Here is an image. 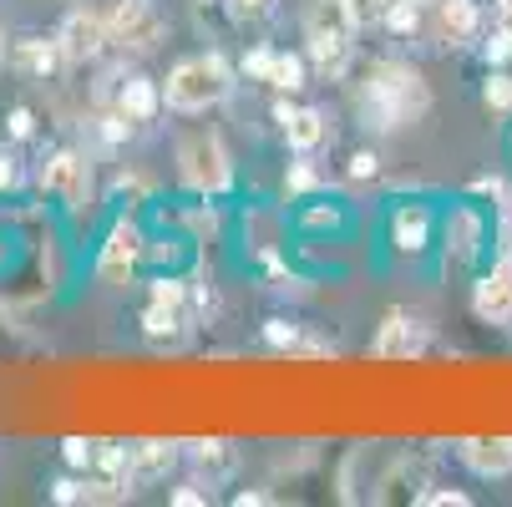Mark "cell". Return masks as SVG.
<instances>
[{
    "label": "cell",
    "mask_w": 512,
    "mask_h": 507,
    "mask_svg": "<svg viewBox=\"0 0 512 507\" xmlns=\"http://www.w3.org/2000/svg\"><path fill=\"white\" fill-rule=\"evenodd\" d=\"M365 107H371V117L396 132V127H411L426 117L431 97H426V82L416 77L411 66L401 61H376L371 66V82H365Z\"/></svg>",
    "instance_id": "6da1fadb"
},
{
    "label": "cell",
    "mask_w": 512,
    "mask_h": 507,
    "mask_svg": "<svg viewBox=\"0 0 512 507\" xmlns=\"http://www.w3.org/2000/svg\"><path fill=\"white\" fill-rule=\"evenodd\" d=\"M229 66L218 61V56H188V61H178L173 71H168V87H163V97H168V107H178V112H208L213 102H224L229 97Z\"/></svg>",
    "instance_id": "7a4b0ae2"
},
{
    "label": "cell",
    "mask_w": 512,
    "mask_h": 507,
    "mask_svg": "<svg viewBox=\"0 0 512 507\" xmlns=\"http://www.w3.org/2000/svg\"><path fill=\"white\" fill-rule=\"evenodd\" d=\"M350 11L345 0H325V6L310 16V56L320 61V71H345L350 56Z\"/></svg>",
    "instance_id": "3957f363"
},
{
    "label": "cell",
    "mask_w": 512,
    "mask_h": 507,
    "mask_svg": "<svg viewBox=\"0 0 512 507\" xmlns=\"http://www.w3.org/2000/svg\"><path fill=\"white\" fill-rule=\"evenodd\" d=\"M178 163H183V183L188 188H198V193H224L229 183H234V168H229V153L218 148V137H188L183 142V153H178Z\"/></svg>",
    "instance_id": "277c9868"
},
{
    "label": "cell",
    "mask_w": 512,
    "mask_h": 507,
    "mask_svg": "<svg viewBox=\"0 0 512 507\" xmlns=\"http://www.w3.org/2000/svg\"><path fill=\"white\" fill-rule=\"evenodd\" d=\"M107 31H112V46H122V51H153L168 26L148 0H117L107 11Z\"/></svg>",
    "instance_id": "5b68a950"
},
{
    "label": "cell",
    "mask_w": 512,
    "mask_h": 507,
    "mask_svg": "<svg viewBox=\"0 0 512 507\" xmlns=\"http://www.w3.org/2000/svg\"><path fill=\"white\" fill-rule=\"evenodd\" d=\"M56 41H61L66 61H92V56H102V46L112 41V31H107V16H102V11L77 6V11H66Z\"/></svg>",
    "instance_id": "8992f818"
},
{
    "label": "cell",
    "mask_w": 512,
    "mask_h": 507,
    "mask_svg": "<svg viewBox=\"0 0 512 507\" xmlns=\"http://www.w3.org/2000/svg\"><path fill=\"white\" fill-rule=\"evenodd\" d=\"M137 259H142V229H137L132 219H117L112 234H107V244H102L97 274H102L107 284H127L132 269H137Z\"/></svg>",
    "instance_id": "52a82bcc"
},
{
    "label": "cell",
    "mask_w": 512,
    "mask_h": 507,
    "mask_svg": "<svg viewBox=\"0 0 512 507\" xmlns=\"http://www.w3.org/2000/svg\"><path fill=\"white\" fill-rule=\"evenodd\" d=\"M472 310L492 325H507L512 320V259H502L482 284H477V295H472Z\"/></svg>",
    "instance_id": "ba28073f"
},
{
    "label": "cell",
    "mask_w": 512,
    "mask_h": 507,
    "mask_svg": "<svg viewBox=\"0 0 512 507\" xmlns=\"http://www.w3.org/2000/svg\"><path fill=\"white\" fill-rule=\"evenodd\" d=\"M41 188L66 198V203H87V163L77 153H56L46 168H41Z\"/></svg>",
    "instance_id": "9c48e42d"
},
{
    "label": "cell",
    "mask_w": 512,
    "mask_h": 507,
    "mask_svg": "<svg viewBox=\"0 0 512 507\" xmlns=\"http://www.w3.org/2000/svg\"><path fill=\"white\" fill-rule=\"evenodd\" d=\"M431 31H436V41H447V46L472 41L477 36V6H472V0H436Z\"/></svg>",
    "instance_id": "30bf717a"
},
{
    "label": "cell",
    "mask_w": 512,
    "mask_h": 507,
    "mask_svg": "<svg viewBox=\"0 0 512 507\" xmlns=\"http://www.w3.org/2000/svg\"><path fill=\"white\" fill-rule=\"evenodd\" d=\"M274 117L284 122V137H289V148H295V153H315L325 142V117L315 107H279Z\"/></svg>",
    "instance_id": "8fae6325"
},
{
    "label": "cell",
    "mask_w": 512,
    "mask_h": 507,
    "mask_svg": "<svg viewBox=\"0 0 512 507\" xmlns=\"http://www.w3.org/2000/svg\"><path fill=\"white\" fill-rule=\"evenodd\" d=\"M11 61L21 66V71H31V77H51V71L66 61V51H61V41L51 36H21L16 41V51H11Z\"/></svg>",
    "instance_id": "7c38bea8"
},
{
    "label": "cell",
    "mask_w": 512,
    "mask_h": 507,
    "mask_svg": "<svg viewBox=\"0 0 512 507\" xmlns=\"http://www.w3.org/2000/svg\"><path fill=\"white\" fill-rule=\"evenodd\" d=\"M264 340H269L274 350H284V355H335L330 340H315V335H305L300 325H284V320H269V325H264Z\"/></svg>",
    "instance_id": "4fadbf2b"
},
{
    "label": "cell",
    "mask_w": 512,
    "mask_h": 507,
    "mask_svg": "<svg viewBox=\"0 0 512 507\" xmlns=\"http://www.w3.org/2000/svg\"><path fill=\"white\" fill-rule=\"evenodd\" d=\"M462 462L482 477L512 472V442H462Z\"/></svg>",
    "instance_id": "5bb4252c"
},
{
    "label": "cell",
    "mask_w": 512,
    "mask_h": 507,
    "mask_svg": "<svg viewBox=\"0 0 512 507\" xmlns=\"http://www.w3.org/2000/svg\"><path fill=\"white\" fill-rule=\"evenodd\" d=\"M173 457H178L173 442H137V447H132V472H137V482H158V477H168Z\"/></svg>",
    "instance_id": "9a60e30c"
},
{
    "label": "cell",
    "mask_w": 512,
    "mask_h": 507,
    "mask_svg": "<svg viewBox=\"0 0 512 507\" xmlns=\"http://www.w3.org/2000/svg\"><path fill=\"white\" fill-rule=\"evenodd\" d=\"M158 87L148 82V77H127L122 82V97H117V107L132 117V122H153V112H158Z\"/></svg>",
    "instance_id": "2e32d148"
},
{
    "label": "cell",
    "mask_w": 512,
    "mask_h": 507,
    "mask_svg": "<svg viewBox=\"0 0 512 507\" xmlns=\"http://www.w3.org/2000/svg\"><path fill=\"white\" fill-rule=\"evenodd\" d=\"M411 350H421V335L411 330V320L406 315H386V325H381V335H376V355H411Z\"/></svg>",
    "instance_id": "e0dca14e"
},
{
    "label": "cell",
    "mask_w": 512,
    "mask_h": 507,
    "mask_svg": "<svg viewBox=\"0 0 512 507\" xmlns=\"http://www.w3.org/2000/svg\"><path fill=\"white\" fill-rule=\"evenodd\" d=\"M396 244L406 249V254H421L426 249V213L416 208H406V213H396Z\"/></svg>",
    "instance_id": "ac0fdd59"
},
{
    "label": "cell",
    "mask_w": 512,
    "mask_h": 507,
    "mask_svg": "<svg viewBox=\"0 0 512 507\" xmlns=\"http://www.w3.org/2000/svg\"><path fill=\"white\" fill-rule=\"evenodd\" d=\"M269 87H279V92L305 87V61H300V56H274V66H269Z\"/></svg>",
    "instance_id": "d6986e66"
},
{
    "label": "cell",
    "mask_w": 512,
    "mask_h": 507,
    "mask_svg": "<svg viewBox=\"0 0 512 507\" xmlns=\"http://www.w3.org/2000/svg\"><path fill=\"white\" fill-rule=\"evenodd\" d=\"M97 447H102V442H87V437H66V442H61V457H66V467H77V472L87 467V472H92V462H97Z\"/></svg>",
    "instance_id": "ffe728a7"
},
{
    "label": "cell",
    "mask_w": 512,
    "mask_h": 507,
    "mask_svg": "<svg viewBox=\"0 0 512 507\" xmlns=\"http://www.w3.org/2000/svg\"><path fill=\"white\" fill-rule=\"evenodd\" d=\"M142 325H148V335H173V330L183 325V310H173V305H158V300H153V310L142 315Z\"/></svg>",
    "instance_id": "44dd1931"
},
{
    "label": "cell",
    "mask_w": 512,
    "mask_h": 507,
    "mask_svg": "<svg viewBox=\"0 0 512 507\" xmlns=\"http://www.w3.org/2000/svg\"><path fill=\"white\" fill-rule=\"evenodd\" d=\"M386 26H391L396 36H411V31L421 26V11H416V0H396V6L386 11Z\"/></svg>",
    "instance_id": "7402d4cb"
},
{
    "label": "cell",
    "mask_w": 512,
    "mask_h": 507,
    "mask_svg": "<svg viewBox=\"0 0 512 507\" xmlns=\"http://www.w3.org/2000/svg\"><path fill=\"white\" fill-rule=\"evenodd\" d=\"M482 102H487V107H497V112H507V107H512V77H507V71H492V77H487Z\"/></svg>",
    "instance_id": "603a6c76"
},
{
    "label": "cell",
    "mask_w": 512,
    "mask_h": 507,
    "mask_svg": "<svg viewBox=\"0 0 512 507\" xmlns=\"http://www.w3.org/2000/svg\"><path fill=\"white\" fill-rule=\"evenodd\" d=\"M51 502H61V507H71V502H87V487H82L77 477H61V482L51 487Z\"/></svg>",
    "instance_id": "cb8c5ba5"
},
{
    "label": "cell",
    "mask_w": 512,
    "mask_h": 507,
    "mask_svg": "<svg viewBox=\"0 0 512 507\" xmlns=\"http://www.w3.org/2000/svg\"><path fill=\"white\" fill-rule=\"evenodd\" d=\"M345 11H350V21H355V26H371L386 6H381V0H345Z\"/></svg>",
    "instance_id": "d4e9b609"
},
{
    "label": "cell",
    "mask_w": 512,
    "mask_h": 507,
    "mask_svg": "<svg viewBox=\"0 0 512 507\" xmlns=\"http://www.w3.org/2000/svg\"><path fill=\"white\" fill-rule=\"evenodd\" d=\"M310 188H320V173L310 163H295L289 168V193H310Z\"/></svg>",
    "instance_id": "484cf974"
},
{
    "label": "cell",
    "mask_w": 512,
    "mask_h": 507,
    "mask_svg": "<svg viewBox=\"0 0 512 507\" xmlns=\"http://www.w3.org/2000/svg\"><path fill=\"white\" fill-rule=\"evenodd\" d=\"M269 66H274V51H249L244 56V71H249V77H259V82H269Z\"/></svg>",
    "instance_id": "4316f807"
},
{
    "label": "cell",
    "mask_w": 512,
    "mask_h": 507,
    "mask_svg": "<svg viewBox=\"0 0 512 507\" xmlns=\"http://www.w3.org/2000/svg\"><path fill=\"white\" fill-rule=\"evenodd\" d=\"M153 300H158V305L183 310V284H168V279H163V284H153Z\"/></svg>",
    "instance_id": "83f0119b"
},
{
    "label": "cell",
    "mask_w": 512,
    "mask_h": 507,
    "mask_svg": "<svg viewBox=\"0 0 512 507\" xmlns=\"http://www.w3.org/2000/svg\"><path fill=\"white\" fill-rule=\"evenodd\" d=\"M31 132H36V117H31V107H16V112H11V137H21V142H26Z\"/></svg>",
    "instance_id": "f1b7e54d"
},
{
    "label": "cell",
    "mask_w": 512,
    "mask_h": 507,
    "mask_svg": "<svg viewBox=\"0 0 512 507\" xmlns=\"http://www.w3.org/2000/svg\"><path fill=\"white\" fill-rule=\"evenodd\" d=\"M507 56H512V36H507V31H497V36L487 41V61L497 66V61H507Z\"/></svg>",
    "instance_id": "f546056e"
},
{
    "label": "cell",
    "mask_w": 512,
    "mask_h": 507,
    "mask_svg": "<svg viewBox=\"0 0 512 507\" xmlns=\"http://www.w3.org/2000/svg\"><path fill=\"white\" fill-rule=\"evenodd\" d=\"M350 178H376V153H355L350 158Z\"/></svg>",
    "instance_id": "4dcf8cb0"
},
{
    "label": "cell",
    "mask_w": 512,
    "mask_h": 507,
    "mask_svg": "<svg viewBox=\"0 0 512 507\" xmlns=\"http://www.w3.org/2000/svg\"><path fill=\"white\" fill-rule=\"evenodd\" d=\"M431 507H467V492H431Z\"/></svg>",
    "instance_id": "1f68e13d"
},
{
    "label": "cell",
    "mask_w": 512,
    "mask_h": 507,
    "mask_svg": "<svg viewBox=\"0 0 512 507\" xmlns=\"http://www.w3.org/2000/svg\"><path fill=\"white\" fill-rule=\"evenodd\" d=\"M173 502H178V507H198V502H208V492H193V487H178V492H173Z\"/></svg>",
    "instance_id": "d6a6232c"
},
{
    "label": "cell",
    "mask_w": 512,
    "mask_h": 507,
    "mask_svg": "<svg viewBox=\"0 0 512 507\" xmlns=\"http://www.w3.org/2000/svg\"><path fill=\"white\" fill-rule=\"evenodd\" d=\"M11 183H16V158L0 153V188H11Z\"/></svg>",
    "instance_id": "836d02e7"
},
{
    "label": "cell",
    "mask_w": 512,
    "mask_h": 507,
    "mask_svg": "<svg viewBox=\"0 0 512 507\" xmlns=\"http://www.w3.org/2000/svg\"><path fill=\"white\" fill-rule=\"evenodd\" d=\"M497 21H502V31L512 36V0H497Z\"/></svg>",
    "instance_id": "e575fe53"
},
{
    "label": "cell",
    "mask_w": 512,
    "mask_h": 507,
    "mask_svg": "<svg viewBox=\"0 0 512 507\" xmlns=\"http://www.w3.org/2000/svg\"><path fill=\"white\" fill-rule=\"evenodd\" d=\"M239 11H259V6H269V0H234Z\"/></svg>",
    "instance_id": "d590c367"
},
{
    "label": "cell",
    "mask_w": 512,
    "mask_h": 507,
    "mask_svg": "<svg viewBox=\"0 0 512 507\" xmlns=\"http://www.w3.org/2000/svg\"><path fill=\"white\" fill-rule=\"evenodd\" d=\"M381 6H386V11H391V6H396V0H381Z\"/></svg>",
    "instance_id": "8d00e7d4"
},
{
    "label": "cell",
    "mask_w": 512,
    "mask_h": 507,
    "mask_svg": "<svg viewBox=\"0 0 512 507\" xmlns=\"http://www.w3.org/2000/svg\"><path fill=\"white\" fill-rule=\"evenodd\" d=\"M198 6H208V0H198Z\"/></svg>",
    "instance_id": "74e56055"
},
{
    "label": "cell",
    "mask_w": 512,
    "mask_h": 507,
    "mask_svg": "<svg viewBox=\"0 0 512 507\" xmlns=\"http://www.w3.org/2000/svg\"><path fill=\"white\" fill-rule=\"evenodd\" d=\"M0 56H6V46H0Z\"/></svg>",
    "instance_id": "f35d334b"
}]
</instances>
